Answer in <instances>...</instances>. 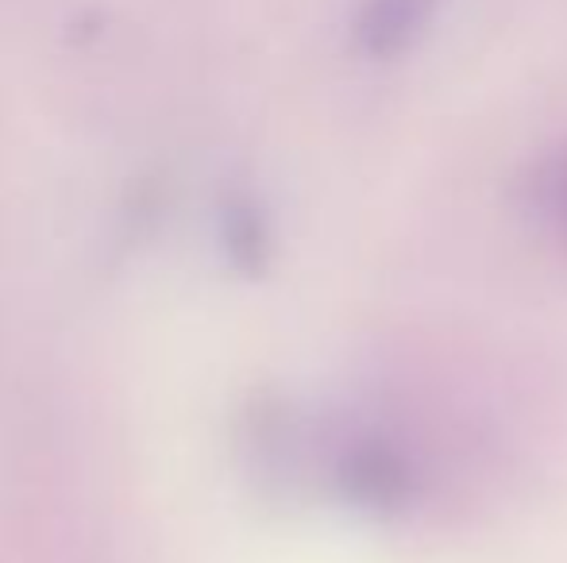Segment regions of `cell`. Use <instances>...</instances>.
Masks as SVG:
<instances>
[{"mask_svg": "<svg viewBox=\"0 0 567 563\" xmlns=\"http://www.w3.org/2000/svg\"><path fill=\"white\" fill-rule=\"evenodd\" d=\"M343 490L367 510H405L413 498V471L390 444H359L343 459Z\"/></svg>", "mask_w": 567, "mask_h": 563, "instance_id": "6da1fadb", "label": "cell"}, {"mask_svg": "<svg viewBox=\"0 0 567 563\" xmlns=\"http://www.w3.org/2000/svg\"><path fill=\"white\" fill-rule=\"evenodd\" d=\"M441 0H363L355 39L371 59H394L410 51L429 28Z\"/></svg>", "mask_w": 567, "mask_h": 563, "instance_id": "7a4b0ae2", "label": "cell"}, {"mask_svg": "<svg viewBox=\"0 0 567 563\" xmlns=\"http://www.w3.org/2000/svg\"><path fill=\"white\" fill-rule=\"evenodd\" d=\"M545 205L556 212V220L567 228V158H560L556 166H548V174H545Z\"/></svg>", "mask_w": 567, "mask_h": 563, "instance_id": "3957f363", "label": "cell"}]
</instances>
